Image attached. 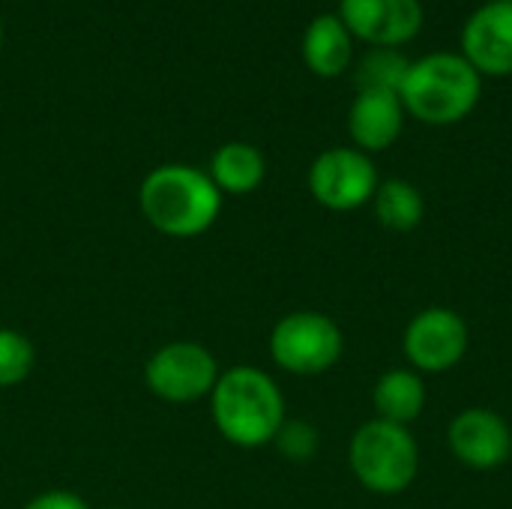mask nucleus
<instances>
[{
    "mask_svg": "<svg viewBox=\"0 0 512 509\" xmlns=\"http://www.w3.org/2000/svg\"><path fill=\"white\" fill-rule=\"evenodd\" d=\"M210 414L225 441L243 450L273 444L285 423V399L276 381L255 366H234L219 375L210 393Z\"/></svg>",
    "mask_w": 512,
    "mask_h": 509,
    "instance_id": "1",
    "label": "nucleus"
},
{
    "mask_svg": "<svg viewBox=\"0 0 512 509\" xmlns=\"http://www.w3.org/2000/svg\"><path fill=\"white\" fill-rule=\"evenodd\" d=\"M138 204L159 234L198 237L216 225L222 213V192L207 171L192 165H159L144 177Z\"/></svg>",
    "mask_w": 512,
    "mask_h": 509,
    "instance_id": "2",
    "label": "nucleus"
},
{
    "mask_svg": "<svg viewBox=\"0 0 512 509\" xmlns=\"http://www.w3.org/2000/svg\"><path fill=\"white\" fill-rule=\"evenodd\" d=\"M480 93L483 75L462 54L438 51L411 63L399 99L405 105V114L429 126H450L465 120L477 108Z\"/></svg>",
    "mask_w": 512,
    "mask_h": 509,
    "instance_id": "3",
    "label": "nucleus"
},
{
    "mask_svg": "<svg viewBox=\"0 0 512 509\" xmlns=\"http://www.w3.org/2000/svg\"><path fill=\"white\" fill-rule=\"evenodd\" d=\"M348 465L357 483L372 495H402L420 471V450L408 426L387 420L363 423L348 447Z\"/></svg>",
    "mask_w": 512,
    "mask_h": 509,
    "instance_id": "4",
    "label": "nucleus"
},
{
    "mask_svg": "<svg viewBox=\"0 0 512 509\" xmlns=\"http://www.w3.org/2000/svg\"><path fill=\"white\" fill-rule=\"evenodd\" d=\"M345 351L339 324L324 312H291L270 333V357L291 375H324Z\"/></svg>",
    "mask_w": 512,
    "mask_h": 509,
    "instance_id": "5",
    "label": "nucleus"
},
{
    "mask_svg": "<svg viewBox=\"0 0 512 509\" xmlns=\"http://www.w3.org/2000/svg\"><path fill=\"white\" fill-rule=\"evenodd\" d=\"M216 357L198 342H168L144 366V381L153 396L171 405H186L213 393L219 381Z\"/></svg>",
    "mask_w": 512,
    "mask_h": 509,
    "instance_id": "6",
    "label": "nucleus"
},
{
    "mask_svg": "<svg viewBox=\"0 0 512 509\" xmlns=\"http://www.w3.org/2000/svg\"><path fill=\"white\" fill-rule=\"evenodd\" d=\"M309 189L321 207L348 213L375 198L378 168L369 159V153L357 147H333V150H324L312 162Z\"/></svg>",
    "mask_w": 512,
    "mask_h": 509,
    "instance_id": "7",
    "label": "nucleus"
},
{
    "mask_svg": "<svg viewBox=\"0 0 512 509\" xmlns=\"http://www.w3.org/2000/svg\"><path fill=\"white\" fill-rule=\"evenodd\" d=\"M468 324L456 309L447 306H432L423 309L411 318V324L405 327V357L414 366V372H450L462 363V357L468 354Z\"/></svg>",
    "mask_w": 512,
    "mask_h": 509,
    "instance_id": "8",
    "label": "nucleus"
},
{
    "mask_svg": "<svg viewBox=\"0 0 512 509\" xmlns=\"http://www.w3.org/2000/svg\"><path fill=\"white\" fill-rule=\"evenodd\" d=\"M339 18L372 48H399L423 27L420 0H342Z\"/></svg>",
    "mask_w": 512,
    "mask_h": 509,
    "instance_id": "9",
    "label": "nucleus"
},
{
    "mask_svg": "<svg viewBox=\"0 0 512 509\" xmlns=\"http://www.w3.org/2000/svg\"><path fill=\"white\" fill-rule=\"evenodd\" d=\"M450 450L471 471H495L512 456L507 420L489 408H468L450 423Z\"/></svg>",
    "mask_w": 512,
    "mask_h": 509,
    "instance_id": "10",
    "label": "nucleus"
},
{
    "mask_svg": "<svg viewBox=\"0 0 512 509\" xmlns=\"http://www.w3.org/2000/svg\"><path fill=\"white\" fill-rule=\"evenodd\" d=\"M462 57L480 75H512V0H489L468 18Z\"/></svg>",
    "mask_w": 512,
    "mask_h": 509,
    "instance_id": "11",
    "label": "nucleus"
},
{
    "mask_svg": "<svg viewBox=\"0 0 512 509\" xmlns=\"http://www.w3.org/2000/svg\"><path fill=\"white\" fill-rule=\"evenodd\" d=\"M405 126V105L399 93L360 90L348 111V132L363 153H378L396 144Z\"/></svg>",
    "mask_w": 512,
    "mask_h": 509,
    "instance_id": "12",
    "label": "nucleus"
},
{
    "mask_svg": "<svg viewBox=\"0 0 512 509\" xmlns=\"http://www.w3.org/2000/svg\"><path fill=\"white\" fill-rule=\"evenodd\" d=\"M354 36L339 15H318L303 33V60L321 78H336L351 66Z\"/></svg>",
    "mask_w": 512,
    "mask_h": 509,
    "instance_id": "13",
    "label": "nucleus"
},
{
    "mask_svg": "<svg viewBox=\"0 0 512 509\" xmlns=\"http://www.w3.org/2000/svg\"><path fill=\"white\" fill-rule=\"evenodd\" d=\"M207 174L222 195H249L264 183L267 162L258 147L246 141H228L213 153Z\"/></svg>",
    "mask_w": 512,
    "mask_h": 509,
    "instance_id": "14",
    "label": "nucleus"
},
{
    "mask_svg": "<svg viewBox=\"0 0 512 509\" xmlns=\"http://www.w3.org/2000/svg\"><path fill=\"white\" fill-rule=\"evenodd\" d=\"M372 405L378 411V420L408 426L414 423L426 408V384L420 372L414 369H390L378 378L372 387Z\"/></svg>",
    "mask_w": 512,
    "mask_h": 509,
    "instance_id": "15",
    "label": "nucleus"
},
{
    "mask_svg": "<svg viewBox=\"0 0 512 509\" xmlns=\"http://www.w3.org/2000/svg\"><path fill=\"white\" fill-rule=\"evenodd\" d=\"M372 204H375L378 222L387 231H396V234L414 231L423 222V216H426V201H423L420 189L414 183H408V180L378 183Z\"/></svg>",
    "mask_w": 512,
    "mask_h": 509,
    "instance_id": "16",
    "label": "nucleus"
},
{
    "mask_svg": "<svg viewBox=\"0 0 512 509\" xmlns=\"http://www.w3.org/2000/svg\"><path fill=\"white\" fill-rule=\"evenodd\" d=\"M411 60L399 48H372L357 66V93L360 90H387L399 93L408 78Z\"/></svg>",
    "mask_w": 512,
    "mask_h": 509,
    "instance_id": "17",
    "label": "nucleus"
},
{
    "mask_svg": "<svg viewBox=\"0 0 512 509\" xmlns=\"http://www.w3.org/2000/svg\"><path fill=\"white\" fill-rule=\"evenodd\" d=\"M36 363V351L30 339L12 327H0V390L18 387Z\"/></svg>",
    "mask_w": 512,
    "mask_h": 509,
    "instance_id": "18",
    "label": "nucleus"
},
{
    "mask_svg": "<svg viewBox=\"0 0 512 509\" xmlns=\"http://www.w3.org/2000/svg\"><path fill=\"white\" fill-rule=\"evenodd\" d=\"M273 444L279 447V453L291 462H309L318 453V432L315 426L303 423V420H285L279 435L273 438Z\"/></svg>",
    "mask_w": 512,
    "mask_h": 509,
    "instance_id": "19",
    "label": "nucleus"
},
{
    "mask_svg": "<svg viewBox=\"0 0 512 509\" xmlns=\"http://www.w3.org/2000/svg\"><path fill=\"white\" fill-rule=\"evenodd\" d=\"M21 509H90L84 498L72 495V492H45L36 495L33 501H27Z\"/></svg>",
    "mask_w": 512,
    "mask_h": 509,
    "instance_id": "20",
    "label": "nucleus"
},
{
    "mask_svg": "<svg viewBox=\"0 0 512 509\" xmlns=\"http://www.w3.org/2000/svg\"><path fill=\"white\" fill-rule=\"evenodd\" d=\"M0 48H3V27H0Z\"/></svg>",
    "mask_w": 512,
    "mask_h": 509,
    "instance_id": "21",
    "label": "nucleus"
},
{
    "mask_svg": "<svg viewBox=\"0 0 512 509\" xmlns=\"http://www.w3.org/2000/svg\"><path fill=\"white\" fill-rule=\"evenodd\" d=\"M111 509H123V507H111Z\"/></svg>",
    "mask_w": 512,
    "mask_h": 509,
    "instance_id": "22",
    "label": "nucleus"
}]
</instances>
